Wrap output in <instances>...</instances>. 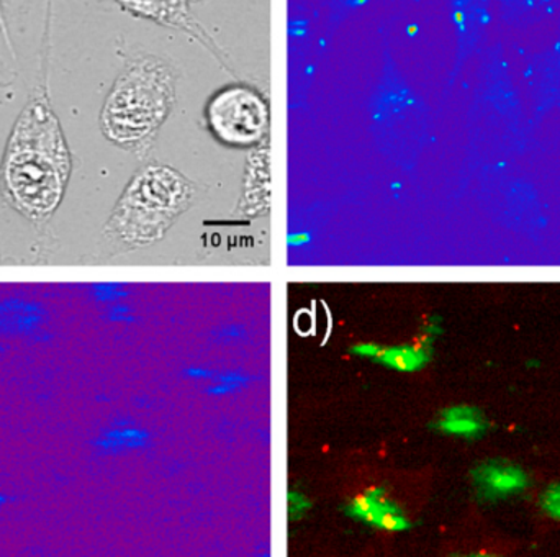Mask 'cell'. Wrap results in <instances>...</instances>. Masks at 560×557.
<instances>
[{
	"instance_id": "7",
	"label": "cell",
	"mask_w": 560,
	"mask_h": 557,
	"mask_svg": "<svg viewBox=\"0 0 560 557\" xmlns=\"http://www.w3.org/2000/svg\"><path fill=\"white\" fill-rule=\"evenodd\" d=\"M535 79L560 82V33L558 39L529 65Z\"/></svg>"
},
{
	"instance_id": "12",
	"label": "cell",
	"mask_w": 560,
	"mask_h": 557,
	"mask_svg": "<svg viewBox=\"0 0 560 557\" xmlns=\"http://www.w3.org/2000/svg\"><path fill=\"white\" fill-rule=\"evenodd\" d=\"M3 502H5V497L0 496V503H3Z\"/></svg>"
},
{
	"instance_id": "3",
	"label": "cell",
	"mask_w": 560,
	"mask_h": 557,
	"mask_svg": "<svg viewBox=\"0 0 560 557\" xmlns=\"http://www.w3.org/2000/svg\"><path fill=\"white\" fill-rule=\"evenodd\" d=\"M209 121L217 137L226 143L252 144L268 128V108L249 89H225L210 102Z\"/></svg>"
},
{
	"instance_id": "5",
	"label": "cell",
	"mask_w": 560,
	"mask_h": 557,
	"mask_svg": "<svg viewBox=\"0 0 560 557\" xmlns=\"http://www.w3.org/2000/svg\"><path fill=\"white\" fill-rule=\"evenodd\" d=\"M526 506L535 532L539 535L560 532V471L528 484Z\"/></svg>"
},
{
	"instance_id": "9",
	"label": "cell",
	"mask_w": 560,
	"mask_h": 557,
	"mask_svg": "<svg viewBox=\"0 0 560 557\" xmlns=\"http://www.w3.org/2000/svg\"><path fill=\"white\" fill-rule=\"evenodd\" d=\"M121 2L138 12L148 13V15H156L170 7V0H121Z\"/></svg>"
},
{
	"instance_id": "4",
	"label": "cell",
	"mask_w": 560,
	"mask_h": 557,
	"mask_svg": "<svg viewBox=\"0 0 560 557\" xmlns=\"http://www.w3.org/2000/svg\"><path fill=\"white\" fill-rule=\"evenodd\" d=\"M518 549L520 539L474 513L447 543L444 557H515Z\"/></svg>"
},
{
	"instance_id": "8",
	"label": "cell",
	"mask_w": 560,
	"mask_h": 557,
	"mask_svg": "<svg viewBox=\"0 0 560 557\" xmlns=\"http://www.w3.org/2000/svg\"><path fill=\"white\" fill-rule=\"evenodd\" d=\"M378 359L384 361L385 364L392 365V368L411 371V369L418 368L421 361H423V352L415 348L382 349Z\"/></svg>"
},
{
	"instance_id": "2",
	"label": "cell",
	"mask_w": 560,
	"mask_h": 557,
	"mask_svg": "<svg viewBox=\"0 0 560 557\" xmlns=\"http://www.w3.org/2000/svg\"><path fill=\"white\" fill-rule=\"evenodd\" d=\"M167 88L153 69L137 68L118 81L104 111V127L117 141L144 137L164 117Z\"/></svg>"
},
{
	"instance_id": "11",
	"label": "cell",
	"mask_w": 560,
	"mask_h": 557,
	"mask_svg": "<svg viewBox=\"0 0 560 557\" xmlns=\"http://www.w3.org/2000/svg\"><path fill=\"white\" fill-rule=\"evenodd\" d=\"M308 242V236L306 235H293L290 236L289 243L290 245L296 246V245H303V243Z\"/></svg>"
},
{
	"instance_id": "1",
	"label": "cell",
	"mask_w": 560,
	"mask_h": 557,
	"mask_svg": "<svg viewBox=\"0 0 560 557\" xmlns=\"http://www.w3.org/2000/svg\"><path fill=\"white\" fill-rule=\"evenodd\" d=\"M71 161L51 108L33 101L20 115L9 148L3 177L16 209L32 219L55 212L68 184Z\"/></svg>"
},
{
	"instance_id": "6",
	"label": "cell",
	"mask_w": 560,
	"mask_h": 557,
	"mask_svg": "<svg viewBox=\"0 0 560 557\" xmlns=\"http://www.w3.org/2000/svg\"><path fill=\"white\" fill-rule=\"evenodd\" d=\"M560 0H499L503 20L510 25L529 26L548 19Z\"/></svg>"
},
{
	"instance_id": "10",
	"label": "cell",
	"mask_w": 560,
	"mask_h": 557,
	"mask_svg": "<svg viewBox=\"0 0 560 557\" xmlns=\"http://www.w3.org/2000/svg\"><path fill=\"white\" fill-rule=\"evenodd\" d=\"M355 355L365 356V358H378L382 349L377 345H359L354 348Z\"/></svg>"
}]
</instances>
